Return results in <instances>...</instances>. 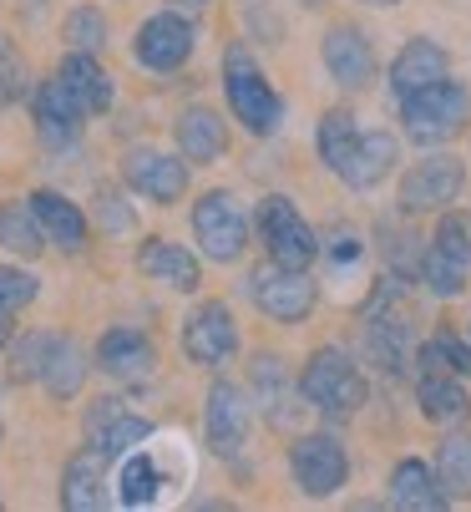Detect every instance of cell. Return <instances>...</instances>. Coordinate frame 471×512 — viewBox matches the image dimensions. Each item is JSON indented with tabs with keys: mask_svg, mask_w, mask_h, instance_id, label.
I'll return each mask as SVG.
<instances>
[{
	"mask_svg": "<svg viewBox=\"0 0 471 512\" xmlns=\"http://www.w3.org/2000/svg\"><path fill=\"white\" fill-rule=\"evenodd\" d=\"M173 6H183V11H203L208 0H173Z\"/></svg>",
	"mask_w": 471,
	"mask_h": 512,
	"instance_id": "f35d334b",
	"label": "cell"
},
{
	"mask_svg": "<svg viewBox=\"0 0 471 512\" xmlns=\"http://www.w3.org/2000/svg\"><path fill=\"white\" fill-rule=\"evenodd\" d=\"M183 350L198 365H223L233 350H239V325H233V310L223 300H208L188 315L183 325Z\"/></svg>",
	"mask_w": 471,
	"mask_h": 512,
	"instance_id": "9a60e30c",
	"label": "cell"
},
{
	"mask_svg": "<svg viewBox=\"0 0 471 512\" xmlns=\"http://www.w3.org/2000/svg\"><path fill=\"white\" fill-rule=\"evenodd\" d=\"M466 183L456 153H431L401 178V213H446Z\"/></svg>",
	"mask_w": 471,
	"mask_h": 512,
	"instance_id": "52a82bcc",
	"label": "cell"
},
{
	"mask_svg": "<svg viewBox=\"0 0 471 512\" xmlns=\"http://www.w3.org/2000/svg\"><path fill=\"white\" fill-rule=\"evenodd\" d=\"M163 487H168V477H163V467H157L152 447L137 442L132 452L117 457V502L122 507H152L157 497H163Z\"/></svg>",
	"mask_w": 471,
	"mask_h": 512,
	"instance_id": "7402d4cb",
	"label": "cell"
},
{
	"mask_svg": "<svg viewBox=\"0 0 471 512\" xmlns=\"http://www.w3.org/2000/svg\"><path fill=\"white\" fill-rule=\"evenodd\" d=\"M36 381H41L56 401H71L76 391H82V381H87V355H82V345H76L71 335H51Z\"/></svg>",
	"mask_w": 471,
	"mask_h": 512,
	"instance_id": "d4e9b609",
	"label": "cell"
},
{
	"mask_svg": "<svg viewBox=\"0 0 471 512\" xmlns=\"http://www.w3.org/2000/svg\"><path fill=\"white\" fill-rule=\"evenodd\" d=\"M223 92H228V112L239 117L254 137H269L279 127L284 102L269 87V77L259 71V61L249 56V46H228V56H223Z\"/></svg>",
	"mask_w": 471,
	"mask_h": 512,
	"instance_id": "7a4b0ae2",
	"label": "cell"
},
{
	"mask_svg": "<svg viewBox=\"0 0 471 512\" xmlns=\"http://www.w3.org/2000/svg\"><path fill=\"white\" fill-rule=\"evenodd\" d=\"M441 77H451V56L436 41H426V36L406 41V51L390 61V92L396 97H411V92H421V87H431Z\"/></svg>",
	"mask_w": 471,
	"mask_h": 512,
	"instance_id": "ac0fdd59",
	"label": "cell"
},
{
	"mask_svg": "<svg viewBox=\"0 0 471 512\" xmlns=\"http://www.w3.org/2000/svg\"><path fill=\"white\" fill-rule=\"evenodd\" d=\"M390 502H396L401 512H441L451 497L441 492V482H436V472L426 462L406 457L396 467V477H390Z\"/></svg>",
	"mask_w": 471,
	"mask_h": 512,
	"instance_id": "484cf974",
	"label": "cell"
},
{
	"mask_svg": "<svg viewBox=\"0 0 471 512\" xmlns=\"http://www.w3.org/2000/svg\"><path fill=\"white\" fill-rule=\"evenodd\" d=\"M249 295H254V305H259L269 320H284V325H294V320H304V315L314 310V284H309V274H304V269H289V264H274V259L249 274Z\"/></svg>",
	"mask_w": 471,
	"mask_h": 512,
	"instance_id": "ba28073f",
	"label": "cell"
},
{
	"mask_svg": "<svg viewBox=\"0 0 471 512\" xmlns=\"http://www.w3.org/2000/svg\"><path fill=\"white\" fill-rule=\"evenodd\" d=\"M137 269H142L152 284L178 289V295H193V289L203 284L198 259H193L183 244H173V239H147V244L137 249Z\"/></svg>",
	"mask_w": 471,
	"mask_h": 512,
	"instance_id": "e0dca14e",
	"label": "cell"
},
{
	"mask_svg": "<svg viewBox=\"0 0 471 512\" xmlns=\"http://www.w3.org/2000/svg\"><path fill=\"white\" fill-rule=\"evenodd\" d=\"M137 61L147 71H178L188 56H193V26L178 16V11H163V16H147L137 26V41H132Z\"/></svg>",
	"mask_w": 471,
	"mask_h": 512,
	"instance_id": "5bb4252c",
	"label": "cell"
},
{
	"mask_svg": "<svg viewBox=\"0 0 471 512\" xmlns=\"http://www.w3.org/2000/svg\"><path fill=\"white\" fill-rule=\"evenodd\" d=\"M31 107H36V132H41L46 148H71V142L82 137L87 112H82V102H76L56 77L36 87V102H31Z\"/></svg>",
	"mask_w": 471,
	"mask_h": 512,
	"instance_id": "2e32d148",
	"label": "cell"
},
{
	"mask_svg": "<svg viewBox=\"0 0 471 512\" xmlns=\"http://www.w3.org/2000/svg\"><path fill=\"white\" fill-rule=\"evenodd\" d=\"M421 365L426 371H446V376H471V350L456 335H436L431 345H421Z\"/></svg>",
	"mask_w": 471,
	"mask_h": 512,
	"instance_id": "d6a6232c",
	"label": "cell"
},
{
	"mask_svg": "<svg viewBox=\"0 0 471 512\" xmlns=\"http://www.w3.org/2000/svg\"><path fill=\"white\" fill-rule=\"evenodd\" d=\"M97 218H102L107 229H117V234H122V229H132V213L122 208V198H117L112 188H102V193H97Z\"/></svg>",
	"mask_w": 471,
	"mask_h": 512,
	"instance_id": "8d00e7d4",
	"label": "cell"
},
{
	"mask_svg": "<svg viewBox=\"0 0 471 512\" xmlns=\"http://www.w3.org/2000/svg\"><path fill=\"white\" fill-rule=\"evenodd\" d=\"M223 148H228V127H223V117H218L213 107H188V112L178 117V153H183L188 168L218 163Z\"/></svg>",
	"mask_w": 471,
	"mask_h": 512,
	"instance_id": "603a6c76",
	"label": "cell"
},
{
	"mask_svg": "<svg viewBox=\"0 0 471 512\" xmlns=\"http://www.w3.org/2000/svg\"><path fill=\"white\" fill-rule=\"evenodd\" d=\"M21 97H26V61L6 36H0V107H11Z\"/></svg>",
	"mask_w": 471,
	"mask_h": 512,
	"instance_id": "e575fe53",
	"label": "cell"
},
{
	"mask_svg": "<svg viewBox=\"0 0 471 512\" xmlns=\"http://www.w3.org/2000/svg\"><path fill=\"white\" fill-rule=\"evenodd\" d=\"M299 391L325 416H355L365 406V376H360V365L340 345H320L309 355L304 376H299Z\"/></svg>",
	"mask_w": 471,
	"mask_h": 512,
	"instance_id": "3957f363",
	"label": "cell"
},
{
	"mask_svg": "<svg viewBox=\"0 0 471 512\" xmlns=\"http://www.w3.org/2000/svg\"><path fill=\"white\" fill-rule=\"evenodd\" d=\"M122 178L132 193H142L147 203H178L188 193V163L173 158V153H152V148H137L122 158Z\"/></svg>",
	"mask_w": 471,
	"mask_h": 512,
	"instance_id": "7c38bea8",
	"label": "cell"
},
{
	"mask_svg": "<svg viewBox=\"0 0 471 512\" xmlns=\"http://www.w3.org/2000/svg\"><path fill=\"white\" fill-rule=\"evenodd\" d=\"M416 396H421V416L436 421V426H456V421H466V411H471L461 376H446V371H426L421 386H416Z\"/></svg>",
	"mask_w": 471,
	"mask_h": 512,
	"instance_id": "83f0119b",
	"label": "cell"
},
{
	"mask_svg": "<svg viewBox=\"0 0 471 512\" xmlns=\"http://www.w3.org/2000/svg\"><path fill=\"white\" fill-rule=\"evenodd\" d=\"M259 239H264V249H269V259L274 264H289V269H304V264H314V254H320V239H314V229L299 218V208L284 198V193H269L264 203H259Z\"/></svg>",
	"mask_w": 471,
	"mask_h": 512,
	"instance_id": "5b68a950",
	"label": "cell"
},
{
	"mask_svg": "<svg viewBox=\"0 0 471 512\" xmlns=\"http://www.w3.org/2000/svg\"><path fill=\"white\" fill-rule=\"evenodd\" d=\"M249 396L228 381H213L208 391V411H203V431H208V447L218 457H239L249 442Z\"/></svg>",
	"mask_w": 471,
	"mask_h": 512,
	"instance_id": "4fadbf2b",
	"label": "cell"
},
{
	"mask_svg": "<svg viewBox=\"0 0 471 512\" xmlns=\"http://www.w3.org/2000/svg\"><path fill=\"white\" fill-rule=\"evenodd\" d=\"M325 71L340 82V87H365L375 77V51L365 41V31L355 26H335L325 36Z\"/></svg>",
	"mask_w": 471,
	"mask_h": 512,
	"instance_id": "44dd1931",
	"label": "cell"
},
{
	"mask_svg": "<svg viewBox=\"0 0 471 512\" xmlns=\"http://www.w3.org/2000/svg\"><path fill=\"white\" fill-rule=\"evenodd\" d=\"M97 371H107V376L122 381V386H147L152 371H157V345H152L142 330L117 325V330H107V335L97 340Z\"/></svg>",
	"mask_w": 471,
	"mask_h": 512,
	"instance_id": "8fae6325",
	"label": "cell"
},
{
	"mask_svg": "<svg viewBox=\"0 0 471 512\" xmlns=\"http://www.w3.org/2000/svg\"><path fill=\"white\" fill-rule=\"evenodd\" d=\"M0 249H11L21 259H36L46 249V234L36 224L31 203H0Z\"/></svg>",
	"mask_w": 471,
	"mask_h": 512,
	"instance_id": "f1b7e54d",
	"label": "cell"
},
{
	"mask_svg": "<svg viewBox=\"0 0 471 512\" xmlns=\"http://www.w3.org/2000/svg\"><path fill=\"white\" fill-rule=\"evenodd\" d=\"M82 426H87V447L97 457H107V462H117L122 452H132L137 442H147V436H152V421L137 416V411H127L122 396H97L87 406V421Z\"/></svg>",
	"mask_w": 471,
	"mask_h": 512,
	"instance_id": "9c48e42d",
	"label": "cell"
},
{
	"mask_svg": "<svg viewBox=\"0 0 471 512\" xmlns=\"http://www.w3.org/2000/svg\"><path fill=\"white\" fill-rule=\"evenodd\" d=\"M61 507H66V512H97V507H107V457H97V452L87 447L82 457L66 462Z\"/></svg>",
	"mask_w": 471,
	"mask_h": 512,
	"instance_id": "cb8c5ba5",
	"label": "cell"
},
{
	"mask_svg": "<svg viewBox=\"0 0 471 512\" xmlns=\"http://www.w3.org/2000/svg\"><path fill=\"white\" fill-rule=\"evenodd\" d=\"M365 6H401V0H365Z\"/></svg>",
	"mask_w": 471,
	"mask_h": 512,
	"instance_id": "ab89813d",
	"label": "cell"
},
{
	"mask_svg": "<svg viewBox=\"0 0 471 512\" xmlns=\"http://www.w3.org/2000/svg\"><path fill=\"white\" fill-rule=\"evenodd\" d=\"M11 335H16V330H11V315H6V310H0V350H6V345H11Z\"/></svg>",
	"mask_w": 471,
	"mask_h": 512,
	"instance_id": "74e56055",
	"label": "cell"
},
{
	"mask_svg": "<svg viewBox=\"0 0 471 512\" xmlns=\"http://www.w3.org/2000/svg\"><path fill=\"white\" fill-rule=\"evenodd\" d=\"M436 482L446 497H471V436H451L436 462Z\"/></svg>",
	"mask_w": 471,
	"mask_h": 512,
	"instance_id": "4dcf8cb0",
	"label": "cell"
},
{
	"mask_svg": "<svg viewBox=\"0 0 471 512\" xmlns=\"http://www.w3.org/2000/svg\"><path fill=\"white\" fill-rule=\"evenodd\" d=\"M46 345H51V335H46V330H36V335L16 340V350H11V376H16V381H36V376H41Z\"/></svg>",
	"mask_w": 471,
	"mask_h": 512,
	"instance_id": "d590c367",
	"label": "cell"
},
{
	"mask_svg": "<svg viewBox=\"0 0 471 512\" xmlns=\"http://www.w3.org/2000/svg\"><path fill=\"white\" fill-rule=\"evenodd\" d=\"M26 203H31V213H36V224H41L46 244H56V249H66V254L87 249V213L76 208L71 198L41 188V193H31Z\"/></svg>",
	"mask_w": 471,
	"mask_h": 512,
	"instance_id": "d6986e66",
	"label": "cell"
},
{
	"mask_svg": "<svg viewBox=\"0 0 471 512\" xmlns=\"http://www.w3.org/2000/svg\"><path fill=\"white\" fill-rule=\"evenodd\" d=\"M36 295H41V279H36V274H26V269H11V264H0V310H6V315H16V310H26Z\"/></svg>",
	"mask_w": 471,
	"mask_h": 512,
	"instance_id": "836d02e7",
	"label": "cell"
},
{
	"mask_svg": "<svg viewBox=\"0 0 471 512\" xmlns=\"http://www.w3.org/2000/svg\"><path fill=\"white\" fill-rule=\"evenodd\" d=\"M0 436H6V421H0Z\"/></svg>",
	"mask_w": 471,
	"mask_h": 512,
	"instance_id": "b9f144b4",
	"label": "cell"
},
{
	"mask_svg": "<svg viewBox=\"0 0 471 512\" xmlns=\"http://www.w3.org/2000/svg\"><path fill=\"white\" fill-rule=\"evenodd\" d=\"M61 41L71 46V51H102L107 46V16L97 11V6H76L66 21H61Z\"/></svg>",
	"mask_w": 471,
	"mask_h": 512,
	"instance_id": "1f68e13d",
	"label": "cell"
},
{
	"mask_svg": "<svg viewBox=\"0 0 471 512\" xmlns=\"http://www.w3.org/2000/svg\"><path fill=\"white\" fill-rule=\"evenodd\" d=\"M401 122H406V137L421 142V148H441V142L461 137L466 122H471V92L451 77L401 97Z\"/></svg>",
	"mask_w": 471,
	"mask_h": 512,
	"instance_id": "6da1fadb",
	"label": "cell"
},
{
	"mask_svg": "<svg viewBox=\"0 0 471 512\" xmlns=\"http://www.w3.org/2000/svg\"><path fill=\"white\" fill-rule=\"evenodd\" d=\"M193 234H198V244L213 264H239L244 249H249V218H244L239 198L223 193V188L203 193L193 203Z\"/></svg>",
	"mask_w": 471,
	"mask_h": 512,
	"instance_id": "277c9868",
	"label": "cell"
},
{
	"mask_svg": "<svg viewBox=\"0 0 471 512\" xmlns=\"http://www.w3.org/2000/svg\"><path fill=\"white\" fill-rule=\"evenodd\" d=\"M56 82H61L76 102H82L87 117H97V112L112 107V77L102 71V61H97L92 51H66L61 66H56Z\"/></svg>",
	"mask_w": 471,
	"mask_h": 512,
	"instance_id": "ffe728a7",
	"label": "cell"
},
{
	"mask_svg": "<svg viewBox=\"0 0 471 512\" xmlns=\"http://www.w3.org/2000/svg\"><path fill=\"white\" fill-rule=\"evenodd\" d=\"M390 163H396V137H390V132H360L350 163L340 168V183H350V188H375V183L390 173Z\"/></svg>",
	"mask_w": 471,
	"mask_h": 512,
	"instance_id": "4316f807",
	"label": "cell"
},
{
	"mask_svg": "<svg viewBox=\"0 0 471 512\" xmlns=\"http://www.w3.org/2000/svg\"><path fill=\"white\" fill-rule=\"evenodd\" d=\"M309 6H325V0H309Z\"/></svg>",
	"mask_w": 471,
	"mask_h": 512,
	"instance_id": "60d3db41",
	"label": "cell"
},
{
	"mask_svg": "<svg viewBox=\"0 0 471 512\" xmlns=\"http://www.w3.org/2000/svg\"><path fill=\"white\" fill-rule=\"evenodd\" d=\"M421 274H426V284L436 289V295H446V300L461 295V284L471 274V224H466L461 213H446L441 218V229H436V239L426 249Z\"/></svg>",
	"mask_w": 471,
	"mask_h": 512,
	"instance_id": "30bf717a",
	"label": "cell"
},
{
	"mask_svg": "<svg viewBox=\"0 0 471 512\" xmlns=\"http://www.w3.org/2000/svg\"><path fill=\"white\" fill-rule=\"evenodd\" d=\"M355 142H360L355 112H345V107L325 112V122H320V158H325V168H330L335 178H340V168L350 163V153H355Z\"/></svg>",
	"mask_w": 471,
	"mask_h": 512,
	"instance_id": "f546056e",
	"label": "cell"
},
{
	"mask_svg": "<svg viewBox=\"0 0 471 512\" xmlns=\"http://www.w3.org/2000/svg\"><path fill=\"white\" fill-rule=\"evenodd\" d=\"M289 472H294L304 497H330V492L345 487L350 457H345V447L335 442V436L309 431V436H299V442L289 447Z\"/></svg>",
	"mask_w": 471,
	"mask_h": 512,
	"instance_id": "8992f818",
	"label": "cell"
}]
</instances>
